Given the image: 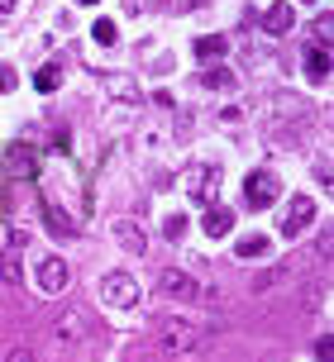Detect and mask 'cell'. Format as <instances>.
Returning <instances> with one entry per match:
<instances>
[{
	"label": "cell",
	"mask_w": 334,
	"mask_h": 362,
	"mask_svg": "<svg viewBox=\"0 0 334 362\" xmlns=\"http://www.w3.org/2000/svg\"><path fill=\"white\" fill-rule=\"evenodd\" d=\"M201 229H205L210 238H224L229 229H234V210H220V205H210V210L201 215Z\"/></svg>",
	"instance_id": "7c38bea8"
},
{
	"label": "cell",
	"mask_w": 334,
	"mask_h": 362,
	"mask_svg": "<svg viewBox=\"0 0 334 362\" xmlns=\"http://www.w3.org/2000/svg\"><path fill=\"white\" fill-rule=\"evenodd\" d=\"M292 29H296V5H292V0H277V5H267V15H263V34L287 38Z\"/></svg>",
	"instance_id": "8992f818"
},
{
	"label": "cell",
	"mask_w": 334,
	"mask_h": 362,
	"mask_svg": "<svg viewBox=\"0 0 334 362\" xmlns=\"http://www.w3.org/2000/svg\"><path fill=\"white\" fill-rule=\"evenodd\" d=\"M5 177L10 181H34L38 177V148L34 144H10L5 148Z\"/></svg>",
	"instance_id": "3957f363"
},
{
	"label": "cell",
	"mask_w": 334,
	"mask_h": 362,
	"mask_svg": "<svg viewBox=\"0 0 334 362\" xmlns=\"http://www.w3.org/2000/svg\"><path fill=\"white\" fill-rule=\"evenodd\" d=\"M43 219H48V234H53V238H72L76 234V224L67 219V210L53 205V200H43Z\"/></svg>",
	"instance_id": "8fae6325"
},
{
	"label": "cell",
	"mask_w": 334,
	"mask_h": 362,
	"mask_svg": "<svg viewBox=\"0 0 334 362\" xmlns=\"http://www.w3.org/2000/svg\"><path fill=\"white\" fill-rule=\"evenodd\" d=\"M91 38L100 43V48H115V43H120V24H115V19H96V24H91Z\"/></svg>",
	"instance_id": "9a60e30c"
},
{
	"label": "cell",
	"mask_w": 334,
	"mask_h": 362,
	"mask_svg": "<svg viewBox=\"0 0 334 362\" xmlns=\"http://www.w3.org/2000/svg\"><path fill=\"white\" fill-rule=\"evenodd\" d=\"M182 181H186V191H191V196L201 200V205H210V200H215V186H220V172H215V167H186L182 172Z\"/></svg>",
	"instance_id": "5b68a950"
},
{
	"label": "cell",
	"mask_w": 334,
	"mask_h": 362,
	"mask_svg": "<svg viewBox=\"0 0 334 362\" xmlns=\"http://www.w3.org/2000/svg\"><path fill=\"white\" fill-rule=\"evenodd\" d=\"M57 86H62V72H57V67H38V72H34V90H43V95H53Z\"/></svg>",
	"instance_id": "ac0fdd59"
},
{
	"label": "cell",
	"mask_w": 334,
	"mask_h": 362,
	"mask_svg": "<svg viewBox=\"0 0 334 362\" xmlns=\"http://www.w3.org/2000/svg\"><path fill=\"white\" fill-rule=\"evenodd\" d=\"M163 234L172 238V243H177V238L186 234V219H182V215H167V224H163Z\"/></svg>",
	"instance_id": "d6986e66"
},
{
	"label": "cell",
	"mask_w": 334,
	"mask_h": 362,
	"mask_svg": "<svg viewBox=\"0 0 334 362\" xmlns=\"http://www.w3.org/2000/svg\"><path fill=\"white\" fill-rule=\"evenodd\" d=\"M301 5H316V0H301Z\"/></svg>",
	"instance_id": "4316f807"
},
{
	"label": "cell",
	"mask_w": 334,
	"mask_h": 362,
	"mask_svg": "<svg viewBox=\"0 0 334 362\" xmlns=\"http://www.w3.org/2000/svg\"><path fill=\"white\" fill-rule=\"evenodd\" d=\"M57 329H62V339H81V334H76V329H81V320H76V315H67Z\"/></svg>",
	"instance_id": "44dd1931"
},
{
	"label": "cell",
	"mask_w": 334,
	"mask_h": 362,
	"mask_svg": "<svg viewBox=\"0 0 334 362\" xmlns=\"http://www.w3.org/2000/svg\"><path fill=\"white\" fill-rule=\"evenodd\" d=\"M19 253H24V234H10V248L0 253V276H5L10 286H19V281H24V267H19Z\"/></svg>",
	"instance_id": "30bf717a"
},
{
	"label": "cell",
	"mask_w": 334,
	"mask_h": 362,
	"mask_svg": "<svg viewBox=\"0 0 334 362\" xmlns=\"http://www.w3.org/2000/svg\"><path fill=\"white\" fill-rule=\"evenodd\" d=\"M277 196H282V177L277 172L258 167V172L243 177V205H248V210H267V205H277Z\"/></svg>",
	"instance_id": "7a4b0ae2"
},
{
	"label": "cell",
	"mask_w": 334,
	"mask_h": 362,
	"mask_svg": "<svg viewBox=\"0 0 334 362\" xmlns=\"http://www.w3.org/2000/svg\"><path fill=\"white\" fill-rule=\"evenodd\" d=\"M158 344L172 358H196L201 353V329H191L186 320H158Z\"/></svg>",
	"instance_id": "6da1fadb"
},
{
	"label": "cell",
	"mask_w": 334,
	"mask_h": 362,
	"mask_svg": "<svg viewBox=\"0 0 334 362\" xmlns=\"http://www.w3.org/2000/svg\"><path fill=\"white\" fill-rule=\"evenodd\" d=\"M158 291H163V296H177V300H196V296H201L196 276H186L182 267H167L163 276H158Z\"/></svg>",
	"instance_id": "9c48e42d"
},
{
	"label": "cell",
	"mask_w": 334,
	"mask_h": 362,
	"mask_svg": "<svg viewBox=\"0 0 334 362\" xmlns=\"http://www.w3.org/2000/svg\"><path fill=\"white\" fill-rule=\"evenodd\" d=\"M67 281H72V267H67V257H43V262H38V286L48 291V296L67 291Z\"/></svg>",
	"instance_id": "ba28073f"
},
{
	"label": "cell",
	"mask_w": 334,
	"mask_h": 362,
	"mask_svg": "<svg viewBox=\"0 0 334 362\" xmlns=\"http://www.w3.org/2000/svg\"><path fill=\"white\" fill-rule=\"evenodd\" d=\"M330 353H334L330 339H316V358H320V362H330Z\"/></svg>",
	"instance_id": "603a6c76"
},
{
	"label": "cell",
	"mask_w": 334,
	"mask_h": 362,
	"mask_svg": "<svg viewBox=\"0 0 334 362\" xmlns=\"http://www.w3.org/2000/svg\"><path fill=\"white\" fill-rule=\"evenodd\" d=\"M267 253H272V238L267 234H248V238L234 243V257H243V262H258V257H267Z\"/></svg>",
	"instance_id": "4fadbf2b"
},
{
	"label": "cell",
	"mask_w": 334,
	"mask_h": 362,
	"mask_svg": "<svg viewBox=\"0 0 334 362\" xmlns=\"http://www.w3.org/2000/svg\"><path fill=\"white\" fill-rule=\"evenodd\" d=\"M81 5H96V0H81Z\"/></svg>",
	"instance_id": "83f0119b"
},
{
	"label": "cell",
	"mask_w": 334,
	"mask_h": 362,
	"mask_svg": "<svg viewBox=\"0 0 334 362\" xmlns=\"http://www.w3.org/2000/svg\"><path fill=\"white\" fill-rule=\"evenodd\" d=\"M15 86H19V76L10 72V67H0V95H10Z\"/></svg>",
	"instance_id": "ffe728a7"
},
{
	"label": "cell",
	"mask_w": 334,
	"mask_h": 362,
	"mask_svg": "<svg viewBox=\"0 0 334 362\" xmlns=\"http://www.w3.org/2000/svg\"><path fill=\"white\" fill-rule=\"evenodd\" d=\"M10 10H15V0H0V15H10Z\"/></svg>",
	"instance_id": "484cf974"
},
{
	"label": "cell",
	"mask_w": 334,
	"mask_h": 362,
	"mask_svg": "<svg viewBox=\"0 0 334 362\" xmlns=\"http://www.w3.org/2000/svg\"><path fill=\"white\" fill-rule=\"evenodd\" d=\"M100 296L110 300V305H139V281H134L129 272H110L105 281H100Z\"/></svg>",
	"instance_id": "277c9868"
},
{
	"label": "cell",
	"mask_w": 334,
	"mask_h": 362,
	"mask_svg": "<svg viewBox=\"0 0 334 362\" xmlns=\"http://www.w3.org/2000/svg\"><path fill=\"white\" fill-rule=\"evenodd\" d=\"M201 81L210 90H234V72L229 67H210V72H201Z\"/></svg>",
	"instance_id": "e0dca14e"
},
{
	"label": "cell",
	"mask_w": 334,
	"mask_h": 362,
	"mask_svg": "<svg viewBox=\"0 0 334 362\" xmlns=\"http://www.w3.org/2000/svg\"><path fill=\"white\" fill-rule=\"evenodd\" d=\"M306 76H311V81H325V76H330V48H325V43L311 48V57H306Z\"/></svg>",
	"instance_id": "5bb4252c"
},
{
	"label": "cell",
	"mask_w": 334,
	"mask_h": 362,
	"mask_svg": "<svg viewBox=\"0 0 334 362\" xmlns=\"http://www.w3.org/2000/svg\"><path fill=\"white\" fill-rule=\"evenodd\" d=\"M10 362H34V353H29V348H15V353H10Z\"/></svg>",
	"instance_id": "d4e9b609"
},
{
	"label": "cell",
	"mask_w": 334,
	"mask_h": 362,
	"mask_svg": "<svg viewBox=\"0 0 334 362\" xmlns=\"http://www.w3.org/2000/svg\"><path fill=\"white\" fill-rule=\"evenodd\" d=\"M120 238H125L129 248H139V234H134V229H129V224H125V219H120Z\"/></svg>",
	"instance_id": "cb8c5ba5"
},
{
	"label": "cell",
	"mask_w": 334,
	"mask_h": 362,
	"mask_svg": "<svg viewBox=\"0 0 334 362\" xmlns=\"http://www.w3.org/2000/svg\"><path fill=\"white\" fill-rule=\"evenodd\" d=\"M110 95H120V100H134V95H139V90H134L129 81H110Z\"/></svg>",
	"instance_id": "7402d4cb"
},
{
	"label": "cell",
	"mask_w": 334,
	"mask_h": 362,
	"mask_svg": "<svg viewBox=\"0 0 334 362\" xmlns=\"http://www.w3.org/2000/svg\"><path fill=\"white\" fill-rule=\"evenodd\" d=\"M311 219H316V200H311V196H296L292 205H287V215H282V234L296 238L301 229H311Z\"/></svg>",
	"instance_id": "52a82bcc"
},
{
	"label": "cell",
	"mask_w": 334,
	"mask_h": 362,
	"mask_svg": "<svg viewBox=\"0 0 334 362\" xmlns=\"http://www.w3.org/2000/svg\"><path fill=\"white\" fill-rule=\"evenodd\" d=\"M229 43H224V34H205V38H196V57L201 62H210V57H220Z\"/></svg>",
	"instance_id": "2e32d148"
}]
</instances>
